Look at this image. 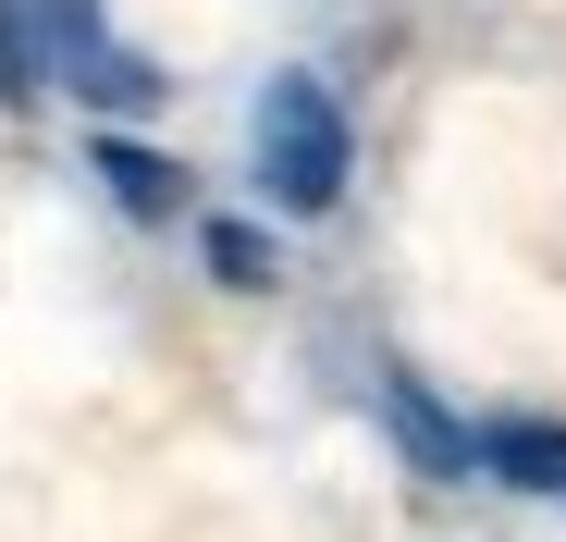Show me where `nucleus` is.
<instances>
[{"mask_svg":"<svg viewBox=\"0 0 566 542\" xmlns=\"http://www.w3.org/2000/svg\"><path fill=\"white\" fill-rule=\"evenodd\" d=\"M247 160H259V198H271V210L321 222V210L345 198V160H357L333 86H321V74H271L259 112H247Z\"/></svg>","mask_w":566,"mask_h":542,"instance_id":"nucleus-1","label":"nucleus"},{"mask_svg":"<svg viewBox=\"0 0 566 542\" xmlns=\"http://www.w3.org/2000/svg\"><path fill=\"white\" fill-rule=\"evenodd\" d=\"M74 86H86L99 112H148V100H160V62H136V50H99V62H86Z\"/></svg>","mask_w":566,"mask_h":542,"instance_id":"nucleus-6","label":"nucleus"},{"mask_svg":"<svg viewBox=\"0 0 566 542\" xmlns=\"http://www.w3.org/2000/svg\"><path fill=\"white\" fill-rule=\"evenodd\" d=\"M25 25H38V50H50V74L74 86L86 62L112 50V25H99V0H25Z\"/></svg>","mask_w":566,"mask_h":542,"instance_id":"nucleus-4","label":"nucleus"},{"mask_svg":"<svg viewBox=\"0 0 566 542\" xmlns=\"http://www.w3.org/2000/svg\"><path fill=\"white\" fill-rule=\"evenodd\" d=\"M38 86H50V50L25 25V0H0V100H38Z\"/></svg>","mask_w":566,"mask_h":542,"instance_id":"nucleus-7","label":"nucleus"},{"mask_svg":"<svg viewBox=\"0 0 566 542\" xmlns=\"http://www.w3.org/2000/svg\"><path fill=\"white\" fill-rule=\"evenodd\" d=\"M481 457H493L505 481H542V493H566V431H481Z\"/></svg>","mask_w":566,"mask_h":542,"instance_id":"nucleus-5","label":"nucleus"},{"mask_svg":"<svg viewBox=\"0 0 566 542\" xmlns=\"http://www.w3.org/2000/svg\"><path fill=\"white\" fill-rule=\"evenodd\" d=\"M198 247H210V271H222V284H247V296L271 284V234H259V222H210Z\"/></svg>","mask_w":566,"mask_h":542,"instance_id":"nucleus-8","label":"nucleus"},{"mask_svg":"<svg viewBox=\"0 0 566 542\" xmlns=\"http://www.w3.org/2000/svg\"><path fill=\"white\" fill-rule=\"evenodd\" d=\"M382 407H395V431H407V444H419V457H431V469H443V481H468V469H481V444H468V431H455V419H443V407H431V395H419V383H407V371H395V383H382Z\"/></svg>","mask_w":566,"mask_h":542,"instance_id":"nucleus-3","label":"nucleus"},{"mask_svg":"<svg viewBox=\"0 0 566 542\" xmlns=\"http://www.w3.org/2000/svg\"><path fill=\"white\" fill-rule=\"evenodd\" d=\"M86 173H99V186H112L136 222H172V210H185L172 160H160V148H136V136H99V148H86Z\"/></svg>","mask_w":566,"mask_h":542,"instance_id":"nucleus-2","label":"nucleus"}]
</instances>
